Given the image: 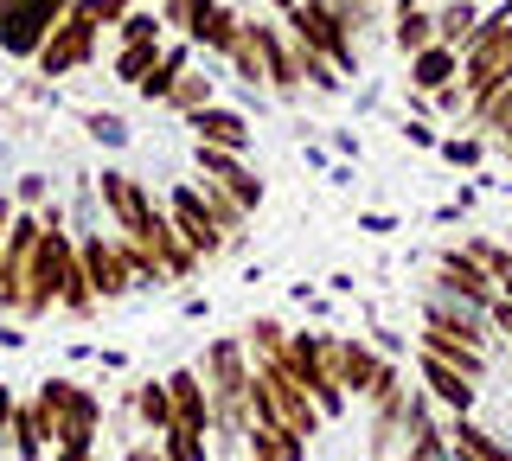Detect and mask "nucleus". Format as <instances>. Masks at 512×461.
<instances>
[{
  "instance_id": "39",
  "label": "nucleus",
  "mask_w": 512,
  "mask_h": 461,
  "mask_svg": "<svg viewBox=\"0 0 512 461\" xmlns=\"http://www.w3.org/2000/svg\"><path fill=\"white\" fill-rule=\"evenodd\" d=\"M7 423H13V391L0 385V436H7Z\"/></svg>"
},
{
  "instance_id": "11",
  "label": "nucleus",
  "mask_w": 512,
  "mask_h": 461,
  "mask_svg": "<svg viewBox=\"0 0 512 461\" xmlns=\"http://www.w3.org/2000/svg\"><path fill=\"white\" fill-rule=\"evenodd\" d=\"M436 282H442L448 295L474 301V308H493V295H500V282L487 276V263H480L474 250H442V263H436Z\"/></svg>"
},
{
  "instance_id": "33",
  "label": "nucleus",
  "mask_w": 512,
  "mask_h": 461,
  "mask_svg": "<svg viewBox=\"0 0 512 461\" xmlns=\"http://www.w3.org/2000/svg\"><path fill=\"white\" fill-rule=\"evenodd\" d=\"M212 7V0H167V7H160V20L173 26V33H192V26H199V13Z\"/></svg>"
},
{
  "instance_id": "28",
  "label": "nucleus",
  "mask_w": 512,
  "mask_h": 461,
  "mask_svg": "<svg viewBox=\"0 0 512 461\" xmlns=\"http://www.w3.org/2000/svg\"><path fill=\"white\" fill-rule=\"evenodd\" d=\"M160 52H167L160 39H135V45H122V52H116V77H122V84H141V77L160 65Z\"/></svg>"
},
{
  "instance_id": "42",
  "label": "nucleus",
  "mask_w": 512,
  "mask_h": 461,
  "mask_svg": "<svg viewBox=\"0 0 512 461\" xmlns=\"http://www.w3.org/2000/svg\"><path fill=\"white\" fill-rule=\"evenodd\" d=\"M276 7H282V13H288V7H295V0H276Z\"/></svg>"
},
{
  "instance_id": "3",
  "label": "nucleus",
  "mask_w": 512,
  "mask_h": 461,
  "mask_svg": "<svg viewBox=\"0 0 512 461\" xmlns=\"http://www.w3.org/2000/svg\"><path fill=\"white\" fill-rule=\"evenodd\" d=\"M103 0H71V13L52 26V39L39 45V77H64V71H77V65H90V52H96V33H103Z\"/></svg>"
},
{
  "instance_id": "38",
  "label": "nucleus",
  "mask_w": 512,
  "mask_h": 461,
  "mask_svg": "<svg viewBox=\"0 0 512 461\" xmlns=\"http://www.w3.org/2000/svg\"><path fill=\"white\" fill-rule=\"evenodd\" d=\"M20 199L39 212V205H45V173H26V180H20Z\"/></svg>"
},
{
  "instance_id": "40",
  "label": "nucleus",
  "mask_w": 512,
  "mask_h": 461,
  "mask_svg": "<svg viewBox=\"0 0 512 461\" xmlns=\"http://www.w3.org/2000/svg\"><path fill=\"white\" fill-rule=\"evenodd\" d=\"M122 13H135V7H128V0H103V20H109V26H116Z\"/></svg>"
},
{
  "instance_id": "14",
  "label": "nucleus",
  "mask_w": 512,
  "mask_h": 461,
  "mask_svg": "<svg viewBox=\"0 0 512 461\" xmlns=\"http://www.w3.org/2000/svg\"><path fill=\"white\" fill-rule=\"evenodd\" d=\"M96 193H103V205H109V218H116L122 237H135L154 218V199L141 193V180H128V173H103V180H96Z\"/></svg>"
},
{
  "instance_id": "2",
  "label": "nucleus",
  "mask_w": 512,
  "mask_h": 461,
  "mask_svg": "<svg viewBox=\"0 0 512 461\" xmlns=\"http://www.w3.org/2000/svg\"><path fill=\"white\" fill-rule=\"evenodd\" d=\"M288 372L308 385V397L320 404V417H340L346 410V385H340V340L333 333H295L288 340Z\"/></svg>"
},
{
  "instance_id": "4",
  "label": "nucleus",
  "mask_w": 512,
  "mask_h": 461,
  "mask_svg": "<svg viewBox=\"0 0 512 461\" xmlns=\"http://www.w3.org/2000/svg\"><path fill=\"white\" fill-rule=\"evenodd\" d=\"M282 20H288V33H295V45H308V52L333 58V65H340V77L359 71V39H352V20H346V13L320 7V0H295Z\"/></svg>"
},
{
  "instance_id": "36",
  "label": "nucleus",
  "mask_w": 512,
  "mask_h": 461,
  "mask_svg": "<svg viewBox=\"0 0 512 461\" xmlns=\"http://www.w3.org/2000/svg\"><path fill=\"white\" fill-rule=\"evenodd\" d=\"M410 461H455V455H448V436H436V429H429V436H416L410 442Z\"/></svg>"
},
{
  "instance_id": "9",
  "label": "nucleus",
  "mask_w": 512,
  "mask_h": 461,
  "mask_svg": "<svg viewBox=\"0 0 512 461\" xmlns=\"http://www.w3.org/2000/svg\"><path fill=\"white\" fill-rule=\"evenodd\" d=\"M340 385H346V397H365V404H378L384 391H397V365L378 359L365 340H340Z\"/></svg>"
},
{
  "instance_id": "16",
  "label": "nucleus",
  "mask_w": 512,
  "mask_h": 461,
  "mask_svg": "<svg viewBox=\"0 0 512 461\" xmlns=\"http://www.w3.org/2000/svg\"><path fill=\"white\" fill-rule=\"evenodd\" d=\"M167 397H173V423L205 429V436H212V391H205V372L180 365V372L167 378Z\"/></svg>"
},
{
  "instance_id": "25",
  "label": "nucleus",
  "mask_w": 512,
  "mask_h": 461,
  "mask_svg": "<svg viewBox=\"0 0 512 461\" xmlns=\"http://www.w3.org/2000/svg\"><path fill=\"white\" fill-rule=\"evenodd\" d=\"M205 103H218V84H212V77H205V71H180V84H173L167 90V109H180V116H192V109H205Z\"/></svg>"
},
{
  "instance_id": "43",
  "label": "nucleus",
  "mask_w": 512,
  "mask_h": 461,
  "mask_svg": "<svg viewBox=\"0 0 512 461\" xmlns=\"http://www.w3.org/2000/svg\"><path fill=\"white\" fill-rule=\"evenodd\" d=\"M0 7H13V0H0Z\"/></svg>"
},
{
  "instance_id": "21",
  "label": "nucleus",
  "mask_w": 512,
  "mask_h": 461,
  "mask_svg": "<svg viewBox=\"0 0 512 461\" xmlns=\"http://www.w3.org/2000/svg\"><path fill=\"white\" fill-rule=\"evenodd\" d=\"M448 455L455 461H512V449H500V442L468 417H455V429H448Z\"/></svg>"
},
{
  "instance_id": "23",
  "label": "nucleus",
  "mask_w": 512,
  "mask_h": 461,
  "mask_svg": "<svg viewBox=\"0 0 512 461\" xmlns=\"http://www.w3.org/2000/svg\"><path fill=\"white\" fill-rule=\"evenodd\" d=\"M474 33H480V7H474V0H448V7L436 13V39L455 45V52H468Z\"/></svg>"
},
{
  "instance_id": "8",
  "label": "nucleus",
  "mask_w": 512,
  "mask_h": 461,
  "mask_svg": "<svg viewBox=\"0 0 512 461\" xmlns=\"http://www.w3.org/2000/svg\"><path fill=\"white\" fill-rule=\"evenodd\" d=\"M244 33H250V45H256V52H263V77H269V90L295 97V90H301V52H295V39H288V26L244 20Z\"/></svg>"
},
{
  "instance_id": "6",
  "label": "nucleus",
  "mask_w": 512,
  "mask_h": 461,
  "mask_svg": "<svg viewBox=\"0 0 512 461\" xmlns=\"http://www.w3.org/2000/svg\"><path fill=\"white\" fill-rule=\"evenodd\" d=\"M77 263H84V282L96 289V301H122L128 289H135V269H128L122 237L84 231V237H77Z\"/></svg>"
},
{
  "instance_id": "5",
  "label": "nucleus",
  "mask_w": 512,
  "mask_h": 461,
  "mask_svg": "<svg viewBox=\"0 0 512 461\" xmlns=\"http://www.w3.org/2000/svg\"><path fill=\"white\" fill-rule=\"evenodd\" d=\"M64 13H71V0H13V7H0V52L39 58V45L52 39V26Z\"/></svg>"
},
{
  "instance_id": "17",
  "label": "nucleus",
  "mask_w": 512,
  "mask_h": 461,
  "mask_svg": "<svg viewBox=\"0 0 512 461\" xmlns=\"http://www.w3.org/2000/svg\"><path fill=\"white\" fill-rule=\"evenodd\" d=\"M186 39L199 45V52H218V58H231L237 45H244V20H237V13L224 7V0H212V7L199 13V26H192Z\"/></svg>"
},
{
  "instance_id": "24",
  "label": "nucleus",
  "mask_w": 512,
  "mask_h": 461,
  "mask_svg": "<svg viewBox=\"0 0 512 461\" xmlns=\"http://www.w3.org/2000/svg\"><path fill=\"white\" fill-rule=\"evenodd\" d=\"M7 436H13V455H20V461H39V455H45L39 404H13V423H7Z\"/></svg>"
},
{
  "instance_id": "26",
  "label": "nucleus",
  "mask_w": 512,
  "mask_h": 461,
  "mask_svg": "<svg viewBox=\"0 0 512 461\" xmlns=\"http://www.w3.org/2000/svg\"><path fill=\"white\" fill-rule=\"evenodd\" d=\"M397 52H404V58H416V52H423V45H436V13H423V7H404V13H397Z\"/></svg>"
},
{
  "instance_id": "34",
  "label": "nucleus",
  "mask_w": 512,
  "mask_h": 461,
  "mask_svg": "<svg viewBox=\"0 0 512 461\" xmlns=\"http://www.w3.org/2000/svg\"><path fill=\"white\" fill-rule=\"evenodd\" d=\"M231 65H237V77H244L250 90H256V84H269V77H263V52H256V45H250V33H244V45H237V52H231Z\"/></svg>"
},
{
  "instance_id": "13",
  "label": "nucleus",
  "mask_w": 512,
  "mask_h": 461,
  "mask_svg": "<svg viewBox=\"0 0 512 461\" xmlns=\"http://www.w3.org/2000/svg\"><path fill=\"white\" fill-rule=\"evenodd\" d=\"M199 173H212V180L231 193L244 212H256L263 205V180L244 167V154H231V148H212V141H199Z\"/></svg>"
},
{
  "instance_id": "7",
  "label": "nucleus",
  "mask_w": 512,
  "mask_h": 461,
  "mask_svg": "<svg viewBox=\"0 0 512 461\" xmlns=\"http://www.w3.org/2000/svg\"><path fill=\"white\" fill-rule=\"evenodd\" d=\"M39 212H13V231H7V244H0V308L7 314H20V301H26V269H32V250H39Z\"/></svg>"
},
{
  "instance_id": "1",
  "label": "nucleus",
  "mask_w": 512,
  "mask_h": 461,
  "mask_svg": "<svg viewBox=\"0 0 512 461\" xmlns=\"http://www.w3.org/2000/svg\"><path fill=\"white\" fill-rule=\"evenodd\" d=\"M512 84V7H500L493 20H480L474 45L461 52V90H468V109L487 103L493 90Z\"/></svg>"
},
{
  "instance_id": "30",
  "label": "nucleus",
  "mask_w": 512,
  "mask_h": 461,
  "mask_svg": "<svg viewBox=\"0 0 512 461\" xmlns=\"http://www.w3.org/2000/svg\"><path fill=\"white\" fill-rule=\"evenodd\" d=\"M160 449H167V461H212V449H205V429H186V423L160 429Z\"/></svg>"
},
{
  "instance_id": "29",
  "label": "nucleus",
  "mask_w": 512,
  "mask_h": 461,
  "mask_svg": "<svg viewBox=\"0 0 512 461\" xmlns=\"http://www.w3.org/2000/svg\"><path fill=\"white\" fill-rule=\"evenodd\" d=\"M135 417L148 429H173V397H167V378H148V385H135Z\"/></svg>"
},
{
  "instance_id": "37",
  "label": "nucleus",
  "mask_w": 512,
  "mask_h": 461,
  "mask_svg": "<svg viewBox=\"0 0 512 461\" xmlns=\"http://www.w3.org/2000/svg\"><path fill=\"white\" fill-rule=\"evenodd\" d=\"M442 154H448L455 167H474V161H480V141H442Z\"/></svg>"
},
{
  "instance_id": "41",
  "label": "nucleus",
  "mask_w": 512,
  "mask_h": 461,
  "mask_svg": "<svg viewBox=\"0 0 512 461\" xmlns=\"http://www.w3.org/2000/svg\"><path fill=\"white\" fill-rule=\"evenodd\" d=\"M7 231H13V199H0V244H7Z\"/></svg>"
},
{
  "instance_id": "18",
  "label": "nucleus",
  "mask_w": 512,
  "mask_h": 461,
  "mask_svg": "<svg viewBox=\"0 0 512 461\" xmlns=\"http://www.w3.org/2000/svg\"><path fill=\"white\" fill-rule=\"evenodd\" d=\"M461 77V52L455 45H423V52L410 58V90H423V97H436V90H448Z\"/></svg>"
},
{
  "instance_id": "15",
  "label": "nucleus",
  "mask_w": 512,
  "mask_h": 461,
  "mask_svg": "<svg viewBox=\"0 0 512 461\" xmlns=\"http://www.w3.org/2000/svg\"><path fill=\"white\" fill-rule=\"evenodd\" d=\"M423 385H429V397H436L442 410H455V417H468L474 397H480V391H474L480 378H468L461 365H448V359H436V353H423Z\"/></svg>"
},
{
  "instance_id": "31",
  "label": "nucleus",
  "mask_w": 512,
  "mask_h": 461,
  "mask_svg": "<svg viewBox=\"0 0 512 461\" xmlns=\"http://www.w3.org/2000/svg\"><path fill=\"white\" fill-rule=\"evenodd\" d=\"M288 340H295V333H288L282 321H269V314H263V321H250V353H256V359L288 353Z\"/></svg>"
},
{
  "instance_id": "20",
  "label": "nucleus",
  "mask_w": 512,
  "mask_h": 461,
  "mask_svg": "<svg viewBox=\"0 0 512 461\" xmlns=\"http://www.w3.org/2000/svg\"><path fill=\"white\" fill-rule=\"evenodd\" d=\"M244 449H250V461H301V455H308V442L288 436L282 423H250L244 429Z\"/></svg>"
},
{
  "instance_id": "27",
  "label": "nucleus",
  "mask_w": 512,
  "mask_h": 461,
  "mask_svg": "<svg viewBox=\"0 0 512 461\" xmlns=\"http://www.w3.org/2000/svg\"><path fill=\"white\" fill-rule=\"evenodd\" d=\"M199 199H205V212H212V218H218V231H224V237H237V231H244V218H250V212H244V205H237L231 193H224V186L212 180V173H205V186H199Z\"/></svg>"
},
{
  "instance_id": "32",
  "label": "nucleus",
  "mask_w": 512,
  "mask_h": 461,
  "mask_svg": "<svg viewBox=\"0 0 512 461\" xmlns=\"http://www.w3.org/2000/svg\"><path fill=\"white\" fill-rule=\"evenodd\" d=\"M116 33H122V45H135V39H160V33H167V20H160V13H122Z\"/></svg>"
},
{
  "instance_id": "35",
  "label": "nucleus",
  "mask_w": 512,
  "mask_h": 461,
  "mask_svg": "<svg viewBox=\"0 0 512 461\" xmlns=\"http://www.w3.org/2000/svg\"><path fill=\"white\" fill-rule=\"evenodd\" d=\"M90 135H96V141H109V148H122V141H128V122H122V116H109V109H90Z\"/></svg>"
},
{
  "instance_id": "12",
  "label": "nucleus",
  "mask_w": 512,
  "mask_h": 461,
  "mask_svg": "<svg viewBox=\"0 0 512 461\" xmlns=\"http://www.w3.org/2000/svg\"><path fill=\"white\" fill-rule=\"evenodd\" d=\"M186 129H192V141H212V148H231V154H250V141H256L250 116H244V109H224V103L192 109Z\"/></svg>"
},
{
  "instance_id": "10",
  "label": "nucleus",
  "mask_w": 512,
  "mask_h": 461,
  "mask_svg": "<svg viewBox=\"0 0 512 461\" xmlns=\"http://www.w3.org/2000/svg\"><path fill=\"white\" fill-rule=\"evenodd\" d=\"M167 218H173V231H180L186 237V250H192V257H218V250L224 244H231V237H224L218 231V218L212 212H205V199H199V186H180V193H173L167 199Z\"/></svg>"
},
{
  "instance_id": "22",
  "label": "nucleus",
  "mask_w": 512,
  "mask_h": 461,
  "mask_svg": "<svg viewBox=\"0 0 512 461\" xmlns=\"http://www.w3.org/2000/svg\"><path fill=\"white\" fill-rule=\"evenodd\" d=\"M192 65V39H180V45H167V52H160V65L148 71V77H141V97H148V103H167V90L173 84H180V71Z\"/></svg>"
},
{
  "instance_id": "19",
  "label": "nucleus",
  "mask_w": 512,
  "mask_h": 461,
  "mask_svg": "<svg viewBox=\"0 0 512 461\" xmlns=\"http://www.w3.org/2000/svg\"><path fill=\"white\" fill-rule=\"evenodd\" d=\"M423 353H436L448 365H461L468 378H487V346L461 340V333H442V327H423Z\"/></svg>"
}]
</instances>
